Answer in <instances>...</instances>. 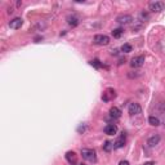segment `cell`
Wrapping results in <instances>:
<instances>
[{"label":"cell","instance_id":"obj_1","mask_svg":"<svg viewBox=\"0 0 165 165\" xmlns=\"http://www.w3.org/2000/svg\"><path fill=\"white\" fill-rule=\"evenodd\" d=\"M81 156L84 160L90 163H94L97 160V154L92 148H81Z\"/></svg>","mask_w":165,"mask_h":165},{"label":"cell","instance_id":"obj_2","mask_svg":"<svg viewBox=\"0 0 165 165\" xmlns=\"http://www.w3.org/2000/svg\"><path fill=\"white\" fill-rule=\"evenodd\" d=\"M93 43L97 44V45H109L110 44V38L107 35L98 34L93 38Z\"/></svg>","mask_w":165,"mask_h":165},{"label":"cell","instance_id":"obj_3","mask_svg":"<svg viewBox=\"0 0 165 165\" xmlns=\"http://www.w3.org/2000/svg\"><path fill=\"white\" fill-rule=\"evenodd\" d=\"M148 8H150L151 12H155V13H159V12L164 10L165 8V3L164 1H151L148 4Z\"/></svg>","mask_w":165,"mask_h":165},{"label":"cell","instance_id":"obj_4","mask_svg":"<svg viewBox=\"0 0 165 165\" xmlns=\"http://www.w3.org/2000/svg\"><path fill=\"white\" fill-rule=\"evenodd\" d=\"M143 63H144V56H137V57H134V58H132V61H130V66L134 68L142 67Z\"/></svg>","mask_w":165,"mask_h":165},{"label":"cell","instance_id":"obj_5","mask_svg":"<svg viewBox=\"0 0 165 165\" xmlns=\"http://www.w3.org/2000/svg\"><path fill=\"white\" fill-rule=\"evenodd\" d=\"M128 112H129L130 116H134V115H139L142 112V107L138 105V103H130L129 109H128Z\"/></svg>","mask_w":165,"mask_h":165},{"label":"cell","instance_id":"obj_6","mask_svg":"<svg viewBox=\"0 0 165 165\" xmlns=\"http://www.w3.org/2000/svg\"><path fill=\"white\" fill-rule=\"evenodd\" d=\"M132 21H133V17L129 14H121L116 18V22L119 25H129V23H132Z\"/></svg>","mask_w":165,"mask_h":165},{"label":"cell","instance_id":"obj_7","mask_svg":"<svg viewBox=\"0 0 165 165\" xmlns=\"http://www.w3.org/2000/svg\"><path fill=\"white\" fill-rule=\"evenodd\" d=\"M115 97H116V92H115L114 89L109 88V89H107L105 93L102 94V101H105V102H109L110 100H112V98H115Z\"/></svg>","mask_w":165,"mask_h":165},{"label":"cell","instance_id":"obj_8","mask_svg":"<svg viewBox=\"0 0 165 165\" xmlns=\"http://www.w3.org/2000/svg\"><path fill=\"white\" fill-rule=\"evenodd\" d=\"M105 133L107 135H115L117 133V126L115 124H107L105 126Z\"/></svg>","mask_w":165,"mask_h":165},{"label":"cell","instance_id":"obj_9","mask_svg":"<svg viewBox=\"0 0 165 165\" xmlns=\"http://www.w3.org/2000/svg\"><path fill=\"white\" fill-rule=\"evenodd\" d=\"M22 23H23V19L22 18H14V19H12L10 22H9V27L10 28H13V30H17V28H21V26H22Z\"/></svg>","mask_w":165,"mask_h":165},{"label":"cell","instance_id":"obj_10","mask_svg":"<svg viewBox=\"0 0 165 165\" xmlns=\"http://www.w3.org/2000/svg\"><path fill=\"white\" fill-rule=\"evenodd\" d=\"M124 144H125V133H121V137L116 139V142L114 143V148H121L124 147Z\"/></svg>","mask_w":165,"mask_h":165},{"label":"cell","instance_id":"obj_11","mask_svg":"<svg viewBox=\"0 0 165 165\" xmlns=\"http://www.w3.org/2000/svg\"><path fill=\"white\" fill-rule=\"evenodd\" d=\"M159 142H160V135H158V134H155V135H152V137H150L148 138V146L150 147H155V146H158L159 144Z\"/></svg>","mask_w":165,"mask_h":165},{"label":"cell","instance_id":"obj_12","mask_svg":"<svg viewBox=\"0 0 165 165\" xmlns=\"http://www.w3.org/2000/svg\"><path fill=\"white\" fill-rule=\"evenodd\" d=\"M110 116L111 117H114V119H119L121 116V111H120V109L119 107H111L110 109Z\"/></svg>","mask_w":165,"mask_h":165},{"label":"cell","instance_id":"obj_13","mask_svg":"<svg viewBox=\"0 0 165 165\" xmlns=\"http://www.w3.org/2000/svg\"><path fill=\"white\" fill-rule=\"evenodd\" d=\"M66 160L70 163V164H75L76 163V154L74 151H68L67 154H66Z\"/></svg>","mask_w":165,"mask_h":165},{"label":"cell","instance_id":"obj_14","mask_svg":"<svg viewBox=\"0 0 165 165\" xmlns=\"http://www.w3.org/2000/svg\"><path fill=\"white\" fill-rule=\"evenodd\" d=\"M67 23L70 25V26H72V27H76L77 25H79V18H77L76 16H68V17H67Z\"/></svg>","mask_w":165,"mask_h":165},{"label":"cell","instance_id":"obj_15","mask_svg":"<svg viewBox=\"0 0 165 165\" xmlns=\"http://www.w3.org/2000/svg\"><path fill=\"white\" fill-rule=\"evenodd\" d=\"M114 150V143L110 142V141H106L105 143H103V151L106 152H111Z\"/></svg>","mask_w":165,"mask_h":165},{"label":"cell","instance_id":"obj_16","mask_svg":"<svg viewBox=\"0 0 165 165\" xmlns=\"http://www.w3.org/2000/svg\"><path fill=\"white\" fill-rule=\"evenodd\" d=\"M148 123H150L152 126H159L160 125V120H159L158 117H155V116H150V117H148Z\"/></svg>","mask_w":165,"mask_h":165},{"label":"cell","instance_id":"obj_17","mask_svg":"<svg viewBox=\"0 0 165 165\" xmlns=\"http://www.w3.org/2000/svg\"><path fill=\"white\" fill-rule=\"evenodd\" d=\"M123 34H124V30H123V28H115V30L112 31V36H114V38H116V39L120 38Z\"/></svg>","mask_w":165,"mask_h":165},{"label":"cell","instance_id":"obj_18","mask_svg":"<svg viewBox=\"0 0 165 165\" xmlns=\"http://www.w3.org/2000/svg\"><path fill=\"white\" fill-rule=\"evenodd\" d=\"M89 63L92 65V66H94L96 68H101L102 67V63L100 62V59H93V61H90Z\"/></svg>","mask_w":165,"mask_h":165},{"label":"cell","instance_id":"obj_19","mask_svg":"<svg viewBox=\"0 0 165 165\" xmlns=\"http://www.w3.org/2000/svg\"><path fill=\"white\" fill-rule=\"evenodd\" d=\"M132 45L130 44H124L123 47H121V51L124 52V53H129V52H132Z\"/></svg>","mask_w":165,"mask_h":165},{"label":"cell","instance_id":"obj_20","mask_svg":"<svg viewBox=\"0 0 165 165\" xmlns=\"http://www.w3.org/2000/svg\"><path fill=\"white\" fill-rule=\"evenodd\" d=\"M128 76L129 77H138V76H141V72L137 71V74H128Z\"/></svg>","mask_w":165,"mask_h":165},{"label":"cell","instance_id":"obj_21","mask_svg":"<svg viewBox=\"0 0 165 165\" xmlns=\"http://www.w3.org/2000/svg\"><path fill=\"white\" fill-rule=\"evenodd\" d=\"M119 165H129V161H126V160H121V161L119 163Z\"/></svg>","mask_w":165,"mask_h":165},{"label":"cell","instance_id":"obj_22","mask_svg":"<svg viewBox=\"0 0 165 165\" xmlns=\"http://www.w3.org/2000/svg\"><path fill=\"white\" fill-rule=\"evenodd\" d=\"M77 130H79L80 133H81V132H84V130H85V126H82V125H81V126H79V129H77Z\"/></svg>","mask_w":165,"mask_h":165},{"label":"cell","instance_id":"obj_23","mask_svg":"<svg viewBox=\"0 0 165 165\" xmlns=\"http://www.w3.org/2000/svg\"><path fill=\"white\" fill-rule=\"evenodd\" d=\"M143 165H155L154 163H152V161H147V163H144Z\"/></svg>","mask_w":165,"mask_h":165},{"label":"cell","instance_id":"obj_24","mask_svg":"<svg viewBox=\"0 0 165 165\" xmlns=\"http://www.w3.org/2000/svg\"><path fill=\"white\" fill-rule=\"evenodd\" d=\"M8 13L12 14V13H13V9H12V8H9V9H8Z\"/></svg>","mask_w":165,"mask_h":165},{"label":"cell","instance_id":"obj_25","mask_svg":"<svg viewBox=\"0 0 165 165\" xmlns=\"http://www.w3.org/2000/svg\"><path fill=\"white\" fill-rule=\"evenodd\" d=\"M79 165H85V164H79Z\"/></svg>","mask_w":165,"mask_h":165}]
</instances>
